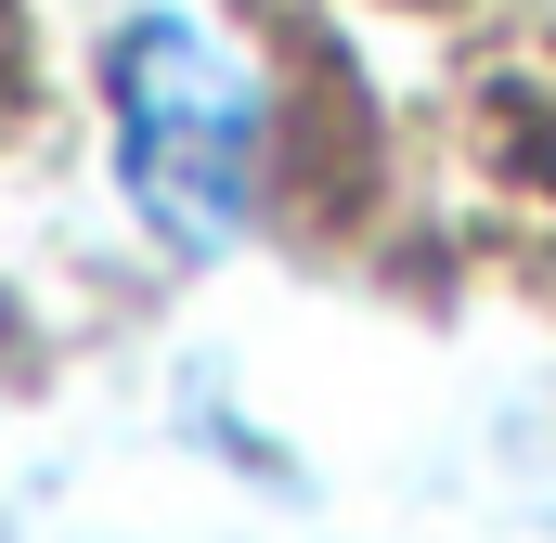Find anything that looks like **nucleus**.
<instances>
[{
    "label": "nucleus",
    "instance_id": "obj_1",
    "mask_svg": "<svg viewBox=\"0 0 556 543\" xmlns=\"http://www.w3.org/2000/svg\"><path fill=\"white\" fill-rule=\"evenodd\" d=\"M104 91H117V181H130V207L181 260L233 247L247 207H260V78L194 13H130Z\"/></svg>",
    "mask_w": 556,
    "mask_h": 543
}]
</instances>
